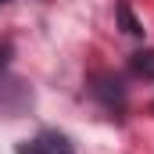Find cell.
<instances>
[{
	"label": "cell",
	"instance_id": "3",
	"mask_svg": "<svg viewBox=\"0 0 154 154\" xmlns=\"http://www.w3.org/2000/svg\"><path fill=\"white\" fill-rule=\"evenodd\" d=\"M136 72H147V75H154V54H136Z\"/></svg>",
	"mask_w": 154,
	"mask_h": 154
},
{
	"label": "cell",
	"instance_id": "5",
	"mask_svg": "<svg viewBox=\"0 0 154 154\" xmlns=\"http://www.w3.org/2000/svg\"><path fill=\"white\" fill-rule=\"evenodd\" d=\"M0 4H4V0H0Z\"/></svg>",
	"mask_w": 154,
	"mask_h": 154
},
{
	"label": "cell",
	"instance_id": "2",
	"mask_svg": "<svg viewBox=\"0 0 154 154\" xmlns=\"http://www.w3.org/2000/svg\"><path fill=\"white\" fill-rule=\"evenodd\" d=\"M118 22H122V29H125L129 36H143V25L136 22V14H133V7H129L125 0L118 4Z\"/></svg>",
	"mask_w": 154,
	"mask_h": 154
},
{
	"label": "cell",
	"instance_id": "4",
	"mask_svg": "<svg viewBox=\"0 0 154 154\" xmlns=\"http://www.w3.org/2000/svg\"><path fill=\"white\" fill-rule=\"evenodd\" d=\"M7 57H11V43H0V68L7 65Z\"/></svg>",
	"mask_w": 154,
	"mask_h": 154
},
{
	"label": "cell",
	"instance_id": "1",
	"mask_svg": "<svg viewBox=\"0 0 154 154\" xmlns=\"http://www.w3.org/2000/svg\"><path fill=\"white\" fill-rule=\"evenodd\" d=\"M18 154H72V143L65 136H57V133H43L32 143H22Z\"/></svg>",
	"mask_w": 154,
	"mask_h": 154
}]
</instances>
